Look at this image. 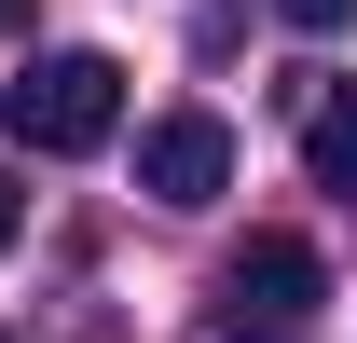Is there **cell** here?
Wrapping results in <instances>:
<instances>
[{
  "label": "cell",
  "instance_id": "1",
  "mask_svg": "<svg viewBox=\"0 0 357 343\" xmlns=\"http://www.w3.org/2000/svg\"><path fill=\"white\" fill-rule=\"evenodd\" d=\"M0 124L28 137V151H110V124H124V55H96V42H55V55H28V83L0 96Z\"/></svg>",
  "mask_w": 357,
  "mask_h": 343
},
{
  "label": "cell",
  "instance_id": "2",
  "mask_svg": "<svg viewBox=\"0 0 357 343\" xmlns=\"http://www.w3.org/2000/svg\"><path fill=\"white\" fill-rule=\"evenodd\" d=\"M316 302H330V261H316L303 234H248V247L220 261V316H234V330H261V343H289Z\"/></svg>",
  "mask_w": 357,
  "mask_h": 343
},
{
  "label": "cell",
  "instance_id": "3",
  "mask_svg": "<svg viewBox=\"0 0 357 343\" xmlns=\"http://www.w3.org/2000/svg\"><path fill=\"white\" fill-rule=\"evenodd\" d=\"M137 192H151V206H220V192H234V124H220V110L137 124Z\"/></svg>",
  "mask_w": 357,
  "mask_h": 343
},
{
  "label": "cell",
  "instance_id": "4",
  "mask_svg": "<svg viewBox=\"0 0 357 343\" xmlns=\"http://www.w3.org/2000/svg\"><path fill=\"white\" fill-rule=\"evenodd\" d=\"M303 178H316V192H357V83H330L303 110Z\"/></svg>",
  "mask_w": 357,
  "mask_h": 343
},
{
  "label": "cell",
  "instance_id": "5",
  "mask_svg": "<svg viewBox=\"0 0 357 343\" xmlns=\"http://www.w3.org/2000/svg\"><path fill=\"white\" fill-rule=\"evenodd\" d=\"M275 14H289V28H316V42H330V28H344L357 0H275Z\"/></svg>",
  "mask_w": 357,
  "mask_h": 343
},
{
  "label": "cell",
  "instance_id": "6",
  "mask_svg": "<svg viewBox=\"0 0 357 343\" xmlns=\"http://www.w3.org/2000/svg\"><path fill=\"white\" fill-rule=\"evenodd\" d=\"M14 234H28V192H14V165H0V261H14Z\"/></svg>",
  "mask_w": 357,
  "mask_h": 343
},
{
  "label": "cell",
  "instance_id": "7",
  "mask_svg": "<svg viewBox=\"0 0 357 343\" xmlns=\"http://www.w3.org/2000/svg\"><path fill=\"white\" fill-rule=\"evenodd\" d=\"M14 28H28V0H0V42H14Z\"/></svg>",
  "mask_w": 357,
  "mask_h": 343
}]
</instances>
